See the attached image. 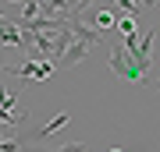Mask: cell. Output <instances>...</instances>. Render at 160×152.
Wrapping results in <instances>:
<instances>
[{
  "label": "cell",
  "mask_w": 160,
  "mask_h": 152,
  "mask_svg": "<svg viewBox=\"0 0 160 152\" xmlns=\"http://www.w3.org/2000/svg\"><path fill=\"white\" fill-rule=\"evenodd\" d=\"M7 4H25V0H7Z\"/></svg>",
  "instance_id": "obj_11"
},
{
  "label": "cell",
  "mask_w": 160,
  "mask_h": 152,
  "mask_svg": "<svg viewBox=\"0 0 160 152\" xmlns=\"http://www.w3.org/2000/svg\"><path fill=\"white\" fill-rule=\"evenodd\" d=\"M153 43H157V28H149L146 35H139V50L132 53V60L142 74H149V67H153Z\"/></svg>",
  "instance_id": "obj_3"
},
{
  "label": "cell",
  "mask_w": 160,
  "mask_h": 152,
  "mask_svg": "<svg viewBox=\"0 0 160 152\" xmlns=\"http://www.w3.org/2000/svg\"><path fill=\"white\" fill-rule=\"evenodd\" d=\"M0 138H4V135H0Z\"/></svg>",
  "instance_id": "obj_14"
},
{
  "label": "cell",
  "mask_w": 160,
  "mask_h": 152,
  "mask_svg": "<svg viewBox=\"0 0 160 152\" xmlns=\"http://www.w3.org/2000/svg\"><path fill=\"white\" fill-rule=\"evenodd\" d=\"M68 120H71V113H68V110H61L53 120H46V124H43V127H36L32 135H18V138H22V141H36V145H39L43 138H50V135H57L61 127H68Z\"/></svg>",
  "instance_id": "obj_4"
},
{
  "label": "cell",
  "mask_w": 160,
  "mask_h": 152,
  "mask_svg": "<svg viewBox=\"0 0 160 152\" xmlns=\"http://www.w3.org/2000/svg\"><path fill=\"white\" fill-rule=\"evenodd\" d=\"M89 50H92V43H89V39H78V35H75V39L68 43V50L61 53L57 67H75V64H78V60H82V57H86Z\"/></svg>",
  "instance_id": "obj_5"
},
{
  "label": "cell",
  "mask_w": 160,
  "mask_h": 152,
  "mask_svg": "<svg viewBox=\"0 0 160 152\" xmlns=\"http://www.w3.org/2000/svg\"><path fill=\"white\" fill-rule=\"evenodd\" d=\"M110 152H121V149H110Z\"/></svg>",
  "instance_id": "obj_13"
},
{
  "label": "cell",
  "mask_w": 160,
  "mask_h": 152,
  "mask_svg": "<svg viewBox=\"0 0 160 152\" xmlns=\"http://www.w3.org/2000/svg\"><path fill=\"white\" fill-rule=\"evenodd\" d=\"M53 152H89V145H86V141H64V145L53 149Z\"/></svg>",
  "instance_id": "obj_8"
},
{
  "label": "cell",
  "mask_w": 160,
  "mask_h": 152,
  "mask_svg": "<svg viewBox=\"0 0 160 152\" xmlns=\"http://www.w3.org/2000/svg\"><path fill=\"white\" fill-rule=\"evenodd\" d=\"M135 4H139V11H149V7H157L160 0H135Z\"/></svg>",
  "instance_id": "obj_9"
},
{
  "label": "cell",
  "mask_w": 160,
  "mask_h": 152,
  "mask_svg": "<svg viewBox=\"0 0 160 152\" xmlns=\"http://www.w3.org/2000/svg\"><path fill=\"white\" fill-rule=\"evenodd\" d=\"M110 71H114L121 81H132V85H142L149 78V74H142L135 67V60H132V53L125 46H110Z\"/></svg>",
  "instance_id": "obj_1"
},
{
  "label": "cell",
  "mask_w": 160,
  "mask_h": 152,
  "mask_svg": "<svg viewBox=\"0 0 160 152\" xmlns=\"http://www.w3.org/2000/svg\"><path fill=\"white\" fill-rule=\"evenodd\" d=\"M89 21H92V28L103 32V28H114V25H118V14H114V11H92Z\"/></svg>",
  "instance_id": "obj_6"
},
{
  "label": "cell",
  "mask_w": 160,
  "mask_h": 152,
  "mask_svg": "<svg viewBox=\"0 0 160 152\" xmlns=\"http://www.w3.org/2000/svg\"><path fill=\"white\" fill-rule=\"evenodd\" d=\"M4 50H7V46H0V71L7 67V53H4Z\"/></svg>",
  "instance_id": "obj_10"
},
{
  "label": "cell",
  "mask_w": 160,
  "mask_h": 152,
  "mask_svg": "<svg viewBox=\"0 0 160 152\" xmlns=\"http://www.w3.org/2000/svg\"><path fill=\"white\" fill-rule=\"evenodd\" d=\"M114 7H118L121 14H132V18L139 14V4H135V0H114Z\"/></svg>",
  "instance_id": "obj_7"
},
{
  "label": "cell",
  "mask_w": 160,
  "mask_h": 152,
  "mask_svg": "<svg viewBox=\"0 0 160 152\" xmlns=\"http://www.w3.org/2000/svg\"><path fill=\"white\" fill-rule=\"evenodd\" d=\"M7 74L14 78H36V81H46L53 74V60H25V64H7L4 67Z\"/></svg>",
  "instance_id": "obj_2"
},
{
  "label": "cell",
  "mask_w": 160,
  "mask_h": 152,
  "mask_svg": "<svg viewBox=\"0 0 160 152\" xmlns=\"http://www.w3.org/2000/svg\"><path fill=\"white\" fill-rule=\"evenodd\" d=\"M4 21H7V18H0V28H4Z\"/></svg>",
  "instance_id": "obj_12"
}]
</instances>
